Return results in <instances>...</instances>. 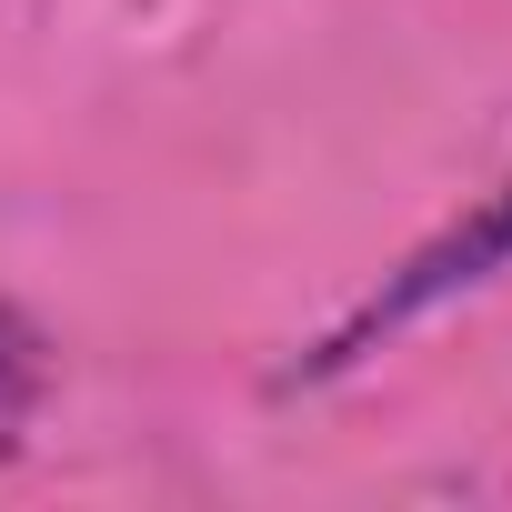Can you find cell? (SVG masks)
Returning a JSON list of instances; mask_svg holds the SVG:
<instances>
[{
    "label": "cell",
    "mask_w": 512,
    "mask_h": 512,
    "mask_svg": "<svg viewBox=\"0 0 512 512\" xmlns=\"http://www.w3.org/2000/svg\"><path fill=\"white\" fill-rule=\"evenodd\" d=\"M41 392H51V332H41L21 302H0V462L21 452Z\"/></svg>",
    "instance_id": "7a4b0ae2"
},
{
    "label": "cell",
    "mask_w": 512,
    "mask_h": 512,
    "mask_svg": "<svg viewBox=\"0 0 512 512\" xmlns=\"http://www.w3.org/2000/svg\"><path fill=\"white\" fill-rule=\"evenodd\" d=\"M502 262H512V181H502V191H482L472 211H452V221H442V231L412 251L402 272H382V282H372V292H362V302H352V312H342V322H332V332H322V342H312V352H302V362H292L272 392H302V382L352 372L372 342L412 332V322H422V312H442L452 292H482Z\"/></svg>",
    "instance_id": "6da1fadb"
}]
</instances>
